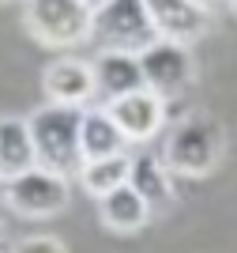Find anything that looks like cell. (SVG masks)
<instances>
[{
	"label": "cell",
	"instance_id": "cell-1",
	"mask_svg": "<svg viewBox=\"0 0 237 253\" xmlns=\"http://www.w3.org/2000/svg\"><path fill=\"white\" fill-rule=\"evenodd\" d=\"M79 117L83 110L72 106H41L27 117L31 128V144H34V163L49 174H79L83 167V151H79Z\"/></svg>",
	"mask_w": 237,
	"mask_h": 253
},
{
	"label": "cell",
	"instance_id": "cell-2",
	"mask_svg": "<svg viewBox=\"0 0 237 253\" xmlns=\"http://www.w3.org/2000/svg\"><path fill=\"white\" fill-rule=\"evenodd\" d=\"M222 151H226L222 125L207 114H192L169 132L162 167L177 178H207L222 163Z\"/></svg>",
	"mask_w": 237,
	"mask_h": 253
},
{
	"label": "cell",
	"instance_id": "cell-3",
	"mask_svg": "<svg viewBox=\"0 0 237 253\" xmlns=\"http://www.w3.org/2000/svg\"><path fill=\"white\" fill-rule=\"evenodd\" d=\"M87 42H94L102 53H128L139 57L147 45H155V27L147 15L143 0H102L91 11V34Z\"/></svg>",
	"mask_w": 237,
	"mask_h": 253
},
{
	"label": "cell",
	"instance_id": "cell-4",
	"mask_svg": "<svg viewBox=\"0 0 237 253\" xmlns=\"http://www.w3.org/2000/svg\"><path fill=\"white\" fill-rule=\"evenodd\" d=\"M91 4L87 0H23V23L38 45L72 49L91 34Z\"/></svg>",
	"mask_w": 237,
	"mask_h": 253
},
{
	"label": "cell",
	"instance_id": "cell-5",
	"mask_svg": "<svg viewBox=\"0 0 237 253\" xmlns=\"http://www.w3.org/2000/svg\"><path fill=\"white\" fill-rule=\"evenodd\" d=\"M0 197L15 215L23 219H49L57 211L68 208V178L61 174H49V170H27L19 178H11L0 185Z\"/></svg>",
	"mask_w": 237,
	"mask_h": 253
},
{
	"label": "cell",
	"instance_id": "cell-6",
	"mask_svg": "<svg viewBox=\"0 0 237 253\" xmlns=\"http://www.w3.org/2000/svg\"><path fill=\"white\" fill-rule=\"evenodd\" d=\"M135 61H139V72H143V87L151 95H158L162 102L181 98L192 87V80H196V64H192V53L185 45L155 42V45H147Z\"/></svg>",
	"mask_w": 237,
	"mask_h": 253
},
{
	"label": "cell",
	"instance_id": "cell-7",
	"mask_svg": "<svg viewBox=\"0 0 237 253\" xmlns=\"http://www.w3.org/2000/svg\"><path fill=\"white\" fill-rule=\"evenodd\" d=\"M143 4H147V15H151L158 42H173V45L192 49L211 27V15L192 0H143Z\"/></svg>",
	"mask_w": 237,
	"mask_h": 253
},
{
	"label": "cell",
	"instance_id": "cell-8",
	"mask_svg": "<svg viewBox=\"0 0 237 253\" xmlns=\"http://www.w3.org/2000/svg\"><path fill=\"white\" fill-rule=\"evenodd\" d=\"M41 91L49 106H72V110H87L94 102V76L91 64L79 57H57L45 64L41 72Z\"/></svg>",
	"mask_w": 237,
	"mask_h": 253
},
{
	"label": "cell",
	"instance_id": "cell-9",
	"mask_svg": "<svg viewBox=\"0 0 237 253\" xmlns=\"http://www.w3.org/2000/svg\"><path fill=\"white\" fill-rule=\"evenodd\" d=\"M105 114L113 117V125L121 128V136L128 144H147V140H155L166 125V102L151 91H135V95H124L117 102L105 106Z\"/></svg>",
	"mask_w": 237,
	"mask_h": 253
},
{
	"label": "cell",
	"instance_id": "cell-10",
	"mask_svg": "<svg viewBox=\"0 0 237 253\" xmlns=\"http://www.w3.org/2000/svg\"><path fill=\"white\" fill-rule=\"evenodd\" d=\"M91 76H94V98L102 106L117 102V98H124V95L143 91L139 61L128 57V53H98V61L91 64Z\"/></svg>",
	"mask_w": 237,
	"mask_h": 253
},
{
	"label": "cell",
	"instance_id": "cell-11",
	"mask_svg": "<svg viewBox=\"0 0 237 253\" xmlns=\"http://www.w3.org/2000/svg\"><path fill=\"white\" fill-rule=\"evenodd\" d=\"M128 140L121 136V128L113 125V117L102 110H83L79 117V151L83 163H94V159H109V155H128Z\"/></svg>",
	"mask_w": 237,
	"mask_h": 253
},
{
	"label": "cell",
	"instance_id": "cell-12",
	"mask_svg": "<svg viewBox=\"0 0 237 253\" xmlns=\"http://www.w3.org/2000/svg\"><path fill=\"white\" fill-rule=\"evenodd\" d=\"M98 219H102L105 231H113V234H135L147 227L151 208H147V201L132 185H121V189L98 197Z\"/></svg>",
	"mask_w": 237,
	"mask_h": 253
},
{
	"label": "cell",
	"instance_id": "cell-13",
	"mask_svg": "<svg viewBox=\"0 0 237 253\" xmlns=\"http://www.w3.org/2000/svg\"><path fill=\"white\" fill-rule=\"evenodd\" d=\"M34 144L27 117H0V181H11L34 170Z\"/></svg>",
	"mask_w": 237,
	"mask_h": 253
},
{
	"label": "cell",
	"instance_id": "cell-14",
	"mask_svg": "<svg viewBox=\"0 0 237 253\" xmlns=\"http://www.w3.org/2000/svg\"><path fill=\"white\" fill-rule=\"evenodd\" d=\"M169 170L162 167V159L158 155H132V170H128V185H132L139 197L147 201V208H166V204L173 201V185H169Z\"/></svg>",
	"mask_w": 237,
	"mask_h": 253
},
{
	"label": "cell",
	"instance_id": "cell-15",
	"mask_svg": "<svg viewBox=\"0 0 237 253\" xmlns=\"http://www.w3.org/2000/svg\"><path fill=\"white\" fill-rule=\"evenodd\" d=\"M128 170H132V155L94 159V163H83L79 167V185L98 201V197H105V193L128 185Z\"/></svg>",
	"mask_w": 237,
	"mask_h": 253
},
{
	"label": "cell",
	"instance_id": "cell-16",
	"mask_svg": "<svg viewBox=\"0 0 237 253\" xmlns=\"http://www.w3.org/2000/svg\"><path fill=\"white\" fill-rule=\"evenodd\" d=\"M11 253H68V250H64V242H61V238H53V234H34V238L15 242Z\"/></svg>",
	"mask_w": 237,
	"mask_h": 253
},
{
	"label": "cell",
	"instance_id": "cell-17",
	"mask_svg": "<svg viewBox=\"0 0 237 253\" xmlns=\"http://www.w3.org/2000/svg\"><path fill=\"white\" fill-rule=\"evenodd\" d=\"M192 4H200L207 15H211V11H218V8H230V0H192Z\"/></svg>",
	"mask_w": 237,
	"mask_h": 253
},
{
	"label": "cell",
	"instance_id": "cell-18",
	"mask_svg": "<svg viewBox=\"0 0 237 253\" xmlns=\"http://www.w3.org/2000/svg\"><path fill=\"white\" fill-rule=\"evenodd\" d=\"M230 11H234V15H237V0H230Z\"/></svg>",
	"mask_w": 237,
	"mask_h": 253
},
{
	"label": "cell",
	"instance_id": "cell-19",
	"mask_svg": "<svg viewBox=\"0 0 237 253\" xmlns=\"http://www.w3.org/2000/svg\"><path fill=\"white\" fill-rule=\"evenodd\" d=\"M87 4H91V8H98V4H102V0H87Z\"/></svg>",
	"mask_w": 237,
	"mask_h": 253
},
{
	"label": "cell",
	"instance_id": "cell-20",
	"mask_svg": "<svg viewBox=\"0 0 237 253\" xmlns=\"http://www.w3.org/2000/svg\"><path fill=\"white\" fill-rule=\"evenodd\" d=\"M0 185H4V181H0Z\"/></svg>",
	"mask_w": 237,
	"mask_h": 253
}]
</instances>
